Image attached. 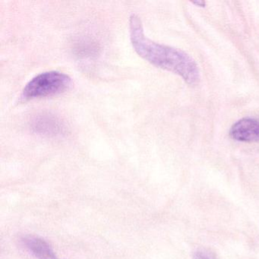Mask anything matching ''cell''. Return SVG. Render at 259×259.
<instances>
[{"label": "cell", "mask_w": 259, "mask_h": 259, "mask_svg": "<svg viewBox=\"0 0 259 259\" xmlns=\"http://www.w3.org/2000/svg\"><path fill=\"white\" fill-rule=\"evenodd\" d=\"M130 32L133 48L142 59L156 67L180 75L188 84L198 82L199 70L192 57L180 50L148 39L144 33L142 20L136 15L130 17Z\"/></svg>", "instance_id": "obj_1"}, {"label": "cell", "mask_w": 259, "mask_h": 259, "mask_svg": "<svg viewBox=\"0 0 259 259\" xmlns=\"http://www.w3.org/2000/svg\"><path fill=\"white\" fill-rule=\"evenodd\" d=\"M72 85V78L57 71L42 72L30 80L22 90L20 101L22 102L54 96L67 92Z\"/></svg>", "instance_id": "obj_2"}, {"label": "cell", "mask_w": 259, "mask_h": 259, "mask_svg": "<svg viewBox=\"0 0 259 259\" xmlns=\"http://www.w3.org/2000/svg\"><path fill=\"white\" fill-rule=\"evenodd\" d=\"M31 128L38 135L48 137H57L64 134V122L55 115L42 113L36 115L31 121Z\"/></svg>", "instance_id": "obj_3"}, {"label": "cell", "mask_w": 259, "mask_h": 259, "mask_svg": "<svg viewBox=\"0 0 259 259\" xmlns=\"http://www.w3.org/2000/svg\"><path fill=\"white\" fill-rule=\"evenodd\" d=\"M230 135L238 142H259V119L246 117L237 121L230 128Z\"/></svg>", "instance_id": "obj_4"}, {"label": "cell", "mask_w": 259, "mask_h": 259, "mask_svg": "<svg viewBox=\"0 0 259 259\" xmlns=\"http://www.w3.org/2000/svg\"><path fill=\"white\" fill-rule=\"evenodd\" d=\"M22 241L28 251L37 259H60L51 245L40 238L26 236L22 238Z\"/></svg>", "instance_id": "obj_5"}, {"label": "cell", "mask_w": 259, "mask_h": 259, "mask_svg": "<svg viewBox=\"0 0 259 259\" xmlns=\"http://www.w3.org/2000/svg\"><path fill=\"white\" fill-rule=\"evenodd\" d=\"M194 259H212L208 254L206 253L203 252V251H198L195 253V256H194Z\"/></svg>", "instance_id": "obj_6"}]
</instances>
